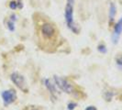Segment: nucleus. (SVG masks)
Segmentation results:
<instances>
[{
  "instance_id": "nucleus-2",
  "label": "nucleus",
  "mask_w": 122,
  "mask_h": 110,
  "mask_svg": "<svg viewBox=\"0 0 122 110\" xmlns=\"http://www.w3.org/2000/svg\"><path fill=\"white\" fill-rule=\"evenodd\" d=\"M53 79H54V83L56 86H58L61 91H63L66 94H72L73 92V85L67 79L59 77L57 75H55L54 77H53Z\"/></svg>"
},
{
  "instance_id": "nucleus-11",
  "label": "nucleus",
  "mask_w": 122,
  "mask_h": 110,
  "mask_svg": "<svg viewBox=\"0 0 122 110\" xmlns=\"http://www.w3.org/2000/svg\"><path fill=\"white\" fill-rule=\"evenodd\" d=\"M97 50H98V51L101 52V53H107V50L104 44H99L97 47Z\"/></svg>"
},
{
  "instance_id": "nucleus-6",
  "label": "nucleus",
  "mask_w": 122,
  "mask_h": 110,
  "mask_svg": "<svg viewBox=\"0 0 122 110\" xmlns=\"http://www.w3.org/2000/svg\"><path fill=\"white\" fill-rule=\"evenodd\" d=\"M122 33V18L117 22V24L115 25V28H114V31H113V34H112V41L114 44H117L118 42V40H119V37Z\"/></svg>"
},
{
  "instance_id": "nucleus-4",
  "label": "nucleus",
  "mask_w": 122,
  "mask_h": 110,
  "mask_svg": "<svg viewBox=\"0 0 122 110\" xmlns=\"http://www.w3.org/2000/svg\"><path fill=\"white\" fill-rule=\"evenodd\" d=\"M11 78V81L15 84V85L18 87L20 90L24 91L25 93H27V85H26V81H25V78L19 74L18 73H13L10 76Z\"/></svg>"
},
{
  "instance_id": "nucleus-1",
  "label": "nucleus",
  "mask_w": 122,
  "mask_h": 110,
  "mask_svg": "<svg viewBox=\"0 0 122 110\" xmlns=\"http://www.w3.org/2000/svg\"><path fill=\"white\" fill-rule=\"evenodd\" d=\"M73 3H74V0H67L65 11H64V17H65V21L68 28L74 33H77L78 29L73 21Z\"/></svg>"
},
{
  "instance_id": "nucleus-9",
  "label": "nucleus",
  "mask_w": 122,
  "mask_h": 110,
  "mask_svg": "<svg viewBox=\"0 0 122 110\" xmlns=\"http://www.w3.org/2000/svg\"><path fill=\"white\" fill-rule=\"evenodd\" d=\"M9 7L11 9H17L18 7H22V4L20 3V1H18V2H11L9 4Z\"/></svg>"
},
{
  "instance_id": "nucleus-16",
  "label": "nucleus",
  "mask_w": 122,
  "mask_h": 110,
  "mask_svg": "<svg viewBox=\"0 0 122 110\" xmlns=\"http://www.w3.org/2000/svg\"><path fill=\"white\" fill-rule=\"evenodd\" d=\"M18 1H19V0H18Z\"/></svg>"
},
{
  "instance_id": "nucleus-8",
  "label": "nucleus",
  "mask_w": 122,
  "mask_h": 110,
  "mask_svg": "<svg viewBox=\"0 0 122 110\" xmlns=\"http://www.w3.org/2000/svg\"><path fill=\"white\" fill-rule=\"evenodd\" d=\"M116 13H117V8L116 6L114 3H111L109 6V19H110V22H112L114 20V18L116 16Z\"/></svg>"
},
{
  "instance_id": "nucleus-12",
  "label": "nucleus",
  "mask_w": 122,
  "mask_h": 110,
  "mask_svg": "<svg viewBox=\"0 0 122 110\" xmlns=\"http://www.w3.org/2000/svg\"><path fill=\"white\" fill-rule=\"evenodd\" d=\"M76 106H77V104H76V103H74V102H70V103L67 105L68 110H73Z\"/></svg>"
},
{
  "instance_id": "nucleus-5",
  "label": "nucleus",
  "mask_w": 122,
  "mask_h": 110,
  "mask_svg": "<svg viewBox=\"0 0 122 110\" xmlns=\"http://www.w3.org/2000/svg\"><path fill=\"white\" fill-rule=\"evenodd\" d=\"M2 99H3V102L5 105H8L12 104L13 102L16 101L17 99V93L15 90H6V91L2 92Z\"/></svg>"
},
{
  "instance_id": "nucleus-3",
  "label": "nucleus",
  "mask_w": 122,
  "mask_h": 110,
  "mask_svg": "<svg viewBox=\"0 0 122 110\" xmlns=\"http://www.w3.org/2000/svg\"><path fill=\"white\" fill-rule=\"evenodd\" d=\"M41 32L45 39H53L56 35V29L54 25L49 22H45L41 27Z\"/></svg>"
},
{
  "instance_id": "nucleus-13",
  "label": "nucleus",
  "mask_w": 122,
  "mask_h": 110,
  "mask_svg": "<svg viewBox=\"0 0 122 110\" xmlns=\"http://www.w3.org/2000/svg\"><path fill=\"white\" fill-rule=\"evenodd\" d=\"M117 65L119 68H122V54L117 58Z\"/></svg>"
},
{
  "instance_id": "nucleus-15",
  "label": "nucleus",
  "mask_w": 122,
  "mask_h": 110,
  "mask_svg": "<svg viewBox=\"0 0 122 110\" xmlns=\"http://www.w3.org/2000/svg\"><path fill=\"white\" fill-rule=\"evenodd\" d=\"M86 110H97V107H96V106H93V105H90V106L86 107Z\"/></svg>"
},
{
  "instance_id": "nucleus-7",
  "label": "nucleus",
  "mask_w": 122,
  "mask_h": 110,
  "mask_svg": "<svg viewBox=\"0 0 122 110\" xmlns=\"http://www.w3.org/2000/svg\"><path fill=\"white\" fill-rule=\"evenodd\" d=\"M43 84L45 87L47 88V90L50 92L51 95L53 98H56V95H57V89H56V85L55 83H53L52 81H51L50 79H44L43 80Z\"/></svg>"
},
{
  "instance_id": "nucleus-10",
  "label": "nucleus",
  "mask_w": 122,
  "mask_h": 110,
  "mask_svg": "<svg viewBox=\"0 0 122 110\" xmlns=\"http://www.w3.org/2000/svg\"><path fill=\"white\" fill-rule=\"evenodd\" d=\"M6 27L10 31H14L15 30V23H14V21L11 20V19L8 20L7 23H6Z\"/></svg>"
},
{
  "instance_id": "nucleus-14",
  "label": "nucleus",
  "mask_w": 122,
  "mask_h": 110,
  "mask_svg": "<svg viewBox=\"0 0 122 110\" xmlns=\"http://www.w3.org/2000/svg\"><path fill=\"white\" fill-rule=\"evenodd\" d=\"M24 110H41V109L35 106V105H30V106H27Z\"/></svg>"
}]
</instances>
